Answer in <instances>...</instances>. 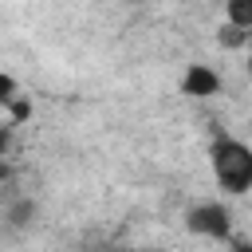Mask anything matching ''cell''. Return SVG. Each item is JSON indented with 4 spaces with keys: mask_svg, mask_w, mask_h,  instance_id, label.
<instances>
[{
    "mask_svg": "<svg viewBox=\"0 0 252 252\" xmlns=\"http://www.w3.org/2000/svg\"><path fill=\"white\" fill-rule=\"evenodd\" d=\"M185 228L197 236H209V240H228L232 236V213L220 201H201L185 213Z\"/></svg>",
    "mask_w": 252,
    "mask_h": 252,
    "instance_id": "7a4b0ae2",
    "label": "cell"
},
{
    "mask_svg": "<svg viewBox=\"0 0 252 252\" xmlns=\"http://www.w3.org/2000/svg\"><path fill=\"white\" fill-rule=\"evenodd\" d=\"M232 252H252V244H248V240H240V244H232Z\"/></svg>",
    "mask_w": 252,
    "mask_h": 252,
    "instance_id": "9c48e42d",
    "label": "cell"
},
{
    "mask_svg": "<svg viewBox=\"0 0 252 252\" xmlns=\"http://www.w3.org/2000/svg\"><path fill=\"white\" fill-rule=\"evenodd\" d=\"M32 217H35V201H20V205L8 209V220H12V224H28Z\"/></svg>",
    "mask_w": 252,
    "mask_h": 252,
    "instance_id": "5b68a950",
    "label": "cell"
},
{
    "mask_svg": "<svg viewBox=\"0 0 252 252\" xmlns=\"http://www.w3.org/2000/svg\"><path fill=\"white\" fill-rule=\"evenodd\" d=\"M110 252H118V248H110Z\"/></svg>",
    "mask_w": 252,
    "mask_h": 252,
    "instance_id": "8fae6325",
    "label": "cell"
},
{
    "mask_svg": "<svg viewBox=\"0 0 252 252\" xmlns=\"http://www.w3.org/2000/svg\"><path fill=\"white\" fill-rule=\"evenodd\" d=\"M8 177H12V165H8L4 158H0V181H8Z\"/></svg>",
    "mask_w": 252,
    "mask_h": 252,
    "instance_id": "ba28073f",
    "label": "cell"
},
{
    "mask_svg": "<svg viewBox=\"0 0 252 252\" xmlns=\"http://www.w3.org/2000/svg\"><path fill=\"white\" fill-rule=\"evenodd\" d=\"M8 146H12V126H0V158H8Z\"/></svg>",
    "mask_w": 252,
    "mask_h": 252,
    "instance_id": "52a82bcc",
    "label": "cell"
},
{
    "mask_svg": "<svg viewBox=\"0 0 252 252\" xmlns=\"http://www.w3.org/2000/svg\"><path fill=\"white\" fill-rule=\"evenodd\" d=\"M248 75H252V35H248Z\"/></svg>",
    "mask_w": 252,
    "mask_h": 252,
    "instance_id": "30bf717a",
    "label": "cell"
},
{
    "mask_svg": "<svg viewBox=\"0 0 252 252\" xmlns=\"http://www.w3.org/2000/svg\"><path fill=\"white\" fill-rule=\"evenodd\" d=\"M181 91L189 98H213V94H220V75L209 63H189V71L181 75Z\"/></svg>",
    "mask_w": 252,
    "mask_h": 252,
    "instance_id": "3957f363",
    "label": "cell"
},
{
    "mask_svg": "<svg viewBox=\"0 0 252 252\" xmlns=\"http://www.w3.org/2000/svg\"><path fill=\"white\" fill-rule=\"evenodd\" d=\"M209 169H213V181L240 197L252 189V146L240 142V138H217L209 146Z\"/></svg>",
    "mask_w": 252,
    "mask_h": 252,
    "instance_id": "6da1fadb",
    "label": "cell"
},
{
    "mask_svg": "<svg viewBox=\"0 0 252 252\" xmlns=\"http://www.w3.org/2000/svg\"><path fill=\"white\" fill-rule=\"evenodd\" d=\"M12 98H16V79L0 71V110H4V106H8Z\"/></svg>",
    "mask_w": 252,
    "mask_h": 252,
    "instance_id": "8992f818",
    "label": "cell"
},
{
    "mask_svg": "<svg viewBox=\"0 0 252 252\" xmlns=\"http://www.w3.org/2000/svg\"><path fill=\"white\" fill-rule=\"evenodd\" d=\"M224 28L252 35V0H228L224 4Z\"/></svg>",
    "mask_w": 252,
    "mask_h": 252,
    "instance_id": "277c9868",
    "label": "cell"
}]
</instances>
